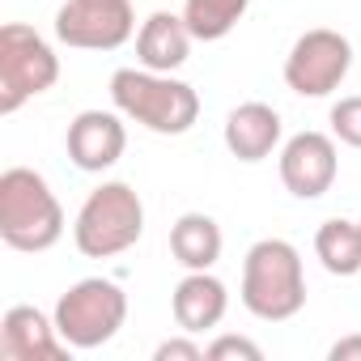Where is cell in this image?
Listing matches in <instances>:
<instances>
[{
  "label": "cell",
  "mask_w": 361,
  "mask_h": 361,
  "mask_svg": "<svg viewBox=\"0 0 361 361\" xmlns=\"http://www.w3.org/2000/svg\"><path fill=\"white\" fill-rule=\"evenodd\" d=\"M56 81H60V56L39 30L22 22L0 26V111L13 115L22 102L47 94Z\"/></svg>",
  "instance_id": "5"
},
{
  "label": "cell",
  "mask_w": 361,
  "mask_h": 361,
  "mask_svg": "<svg viewBox=\"0 0 361 361\" xmlns=\"http://www.w3.org/2000/svg\"><path fill=\"white\" fill-rule=\"evenodd\" d=\"M128 319V293L115 281L85 276L56 302V331L68 348H98L106 344Z\"/></svg>",
  "instance_id": "6"
},
{
  "label": "cell",
  "mask_w": 361,
  "mask_h": 361,
  "mask_svg": "<svg viewBox=\"0 0 361 361\" xmlns=\"http://www.w3.org/2000/svg\"><path fill=\"white\" fill-rule=\"evenodd\" d=\"M336 170H340V157H336V140L323 136V132H298L285 140L281 149V183L298 196V200H319L331 192L336 183Z\"/></svg>",
  "instance_id": "9"
},
{
  "label": "cell",
  "mask_w": 361,
  "mask_h": 361,
  "mask_svg": "<svg viewBox=\"0 0 361 361\" xmlns=\"http://www.w3.org/2000/svg\"><path fill=\"white\" fill-rule=\"evenodd\" d=\"M153 361H204V348L196 340H161Z\"/></svg>",
  "instance_id": "20"
},
{
  "label": "cell",
  "mask_w": 361,
  "mask_h": 361,
  "mask_svg": "<svg viewBox=\"0 0 361 361\" xmlns=\"http://www.w3.org/2000/svg\"><path fill=\"white\" fill-rule=\"evenodd\" d=\"M192 56V30L183 18L174 13H149L140 35H136V60L140 68H153V73H174L183 68Z\"/></svg>",
  "instance_id": "13"
},
{
  "label": "cell",
  "mask_w": 361,
  "mask_h": 361,
  "mask_svg": "<svg viewBox=\"0 0 361 361\" xmlns=\"http://www.w3.org/2000/svg\"><path fill=\"white\" fill-rule=\"evenodd\" d=\"M132 0H64L56 13V39L77 51H115L132 39Z\"/></svg>",
  "instance_id": "8"
},
{
  "label": "cell",
  "mask_w": 361,
  "mask_h": 361,
  "mask_svg": "<svg viewBox=\"0 0 361 361\" xmlns=\"http://www.w3.org/2000/svg\"><path fill=\"white\" fill-rule=\"evenodd\" d=\"M281 145V115L268 102H243L226 119V149L238 161H264Z\"/></svg>",
  "instance_id": "14"
},
{
  "label": "cell",
  "mask_w": 361,
  "mask_h": 361,
  "mask_svg": "<svg viewBox=\"0 0 361 361\" xmlns=\"http://www.w3.org/2000/svg\"><path fill=\"white\" fill-rule=\"evenodd\" d=\"M0 238L13 251H51L64 238V209L47 178L30 166L0 174Z\"/></svg>",
  "instance_id": "2"
},
{
  "label": "cell",
  "mask_w": 361,
  "mask_h": 361,
  "mask_svg": "<svg viewBox=\"0 0 361 361\" xmlns=\"http://www.w3.org/2000/svg\"><path fill=\"white\" fill-rule=\"evenodd\" d=\"M170 310H174L178 327H183L188 336H196V331H209V327H217L226 319L230 293H226V285L213 272H188L170 293Z\"/></svg>",
  "instance_id": "12"
},
{
  "label": "cell",
  "mask_w": 361,
  "mask_h": 361,
  "mask_svg": "<svg viewBox=\"0 0 361 361\" xmlns=\"http://www.w3.org/2000/svg\"><path fill=\"white\" fill-rule=\"evenodd\" d=\"M111 102L119 115L157 136H183L200 119V94L188 81L153 68H119L111 77Z\"/></svg>",
  "instance_id": "1"
},
{
  "label": "cell",
  "mask_w": 361,
  "mask_h": 361,
  "mask_svg": "<svg viewBox=\"0 0 361 361\" xmlns=\"http://www.w3.org/2000/svg\"><path fill=\"white\" fill-rule=\"evenodd\" d=\"M353 68V43L340 30H306L285 56V85L302 98H327Z\"/></svg>",
  "instance_id": "7"
},
{
  "label": "cell",
  "mask_w": 361,
  "mask_h": 361,
  "mask_svg": "<svg viewBox=\"0 0 361 361\" xmlns=\"http://www.w3.org/2000/svg\"><path fill=\"white\" fill-rule=\"evenodd\" d=\"M247 9H251V0H188V5H183V22H188L192 39L217 43V39H226L243 22Z\"/></svg>",
  "instance_id": "17"
},
{
  "label": "cell",
  "mask_w": 361,
  "mask_h": 361,
  "mask_svg": "<svg viewBox=\"0 0 361 361\" xmlns=\"http://www.w3.org/2000/svg\"><path fill=\"white\" fill-rule=\"evenodd\" d=\"M145 234V204L128 183H102L77 213L73 243L85 259H111Z\"/></svg>",
  "instance_id": "4"
},
{
  "label": "cell",
  "mask_w": 361,
  "mask_h": 361,
  "mask_svg": "<svg viewBox=\"0 0 361 361\" xmlns=\"http://www.w3.org/2000/svg\"><path fill=\"white\" fill-rule=\"evenodd\" d=\"M314 255L323 259L331 276H357L361 272V226L344 217L323 221L314 234Z\"/></svg>",
  "instance_id": "16"
},
{
  "label": "cell",
  "mask_w": 361,
  "mask_h": 361,
  "mask_svg": "<svg viewBox=\"0 0 361 361\" xmlns=\"http://www.w3.org/2000/svg\"><path fill=\"white\" fill-rule=\"evenodd\" d=\"M68 157L77 170H90V174H102L111 170L123 149H128V128L115 111H81L73 123H68Z\"/></svg>",
  "instance_id": "10"
},
{
  "label": "cell",
  "mask_w": 361,
  "mask_h": 361,
  "mask_svg": "<svg viewBox=\"0 0 361 361\" xmlns=\"http://www.w3.org/2000/svg\"><path fill=\"white\" fill-rule=\"evenodd\" d=\"M56 319H47L43 310L35 306H13L5 314V323H0V357L5 361H60L68 357V344L56 340Z\"/></svg>",
  "instance_id": "11"
},
{
  "label": "cell",
  "mask_w": 361,
  "mask_h": 361,
  "mask_svg": "<svg viewBox=\"0 0 361 361\" xmlns=\"http://www.w3.org/2000/svg\"><path fill=\"white\" fill-rule=\"evenodd\" d=\"M230 357H243V361H259V344L247 340V336H217L209 348H204V361H230Z\"/></svg>",
  "instance_id": "19"
},
{
  "label": "cell",
  "mask_w": 361,
  "mask_h": 361,
  "mask_svg": "<svg viewBox=\"0 0 361 361\" xmlns=\"http://www.w3.org/2000/svg\"><path fill=\"white\" fill-rule=\"evenodd\" d=\"M170 251L188 272H209L221 259V226L209 213H183L170 230Z\"/></svg>",
  "instance_id": "15"
},
{
  "label": "cell",
  "mask_w": 361,
  "mask_h": 361,
  "mask_svg": "<svg viewBox=\"0 0 361 361\" xmlns=\"http://www.w3.org/2000/svg\"><path fill=\"white\" fill-rule=\"evenodd\" d=\"M327 357H331V361H361V336H344V340H336Z\"/></svg>",
  "instance_id": "21"
},
{
  "label": "cell",
  "mask_w": 361,
  "mask_h": 361,
  "mask_svg": "<svg viewBox=\"0 0 361 361\" xmlns=\"http://www.w3.org/2000/svg\"><path fill=\"white\" fill-rule=\"evenodd\" d=\"M357 226H361V221H357Z\"/></svg>",
  "instance_id": "22"
},
{
  "label": "cell",
  "mask_w": 361,
  "mask_h": 361,
  "mask_svg": "<svg viewBox=\"0 0 361 361\" xmlns=\"http://www.w3.org/2000/svg\"><path fill=\"white\" fill-rule=\"evenodd\" d=\"M331 132H336V140L361 149V94L357 98H340L331 106Z\"/></svg>",
  "instance_id": "18"
},
{
  "label": "cell",
  "mask_w": 361,
  "mask_h": 361,
  "mask_svg": "<svg viewBox=\"0 0 361 361\" xmlns=\"http://www.w3.org/2000/svg\"><path fill=\"white\" fill-rule=\"evenodd\" d=\"M243 306L264 323H285L306 306L302 255L285 238H259L243 259Z\"/></svg>",
  "instance_id": "3"
}]
</instances>
